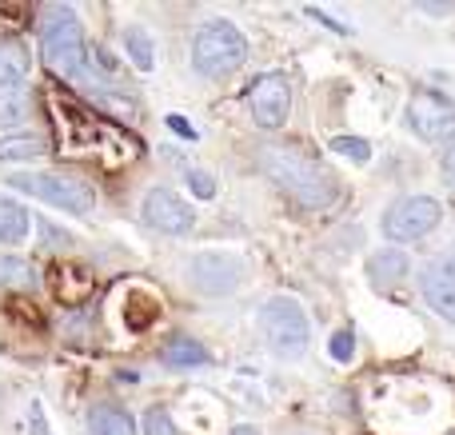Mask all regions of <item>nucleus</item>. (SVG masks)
<instances>
[{
	"label": "nucleus",
	"instance_id": "f257e3e1",
	"mask_svg": "<svg viewBox=\"0 0 455 435\" xmlns=\"http://www.w3.org/2000/svg\"><path fill=\"white\" fill-rule=\"evenodd\" d=\"M259 172L275 184L280 192H288L296 204L304 208H323L336 200V180L328 176V168L320 160H312L307 152L291 148V144H264L256 152Z\"/></svg>",
	"mask_w": 455,
	"mask_h": 435
},
{
	"label": "nucleus",
	"instance_id": "6ab92c4d",
	"mask_svg": "<svg viewBox=\"0 0 455 435\" xmlns=\"http://www.w3.org/2000/svg\"><path fill=\"white\" fill-rule=\"evenodd\" d=\"M124 52L132 56V64L136 68H144V72L156 64V56H152V40H148V32L144 28H124Z\"/></svg>",
	"mask_w": 455,
	"mask_h": 435
},
{
	"label": "nucleus",
	"instance_id": "393cba45",
	"mask_svg": "<svg viewBox=\"0 0 455 435\" xmlns=\"http://www.w3.org/2000/svg\"><path fill=\"white\" fill-rule=\"evenodd\" d=\"M304 12H307V16H312V20H320V24H323V28H328V32H339V36H352V24H344V20H331V16H328V12H323V8L307 4V8H304Z\"/></svg>",
	"mask_w": 455,
	"mask_h": 435
},
{
	"label": "nucleus",
	"instance_id": "5701e85b",
	"mask_svg": "<svg viewBox=\"0 0 455 435\" xmlns=\"http://www.w3.org/2000/svg\"><path fill=\"white\" fill-rule=\"evenodd\" d=\"M328 352H331V360H339V364H347V360L355 356V332H352V328H339V332L331 336Z\"/></svg>",
	"mask_w": 455,
	"mask_h": 435
},
{
	"label": "nucleus",
	"instance_id": "2eb2a0df",
	"mask_svg": "<svg viewBox=\"0 0 455 435\" xmlns=\"http://www.w3.org/2000/svg\"><path fill=\"white\" fill-rule=\"evenodd\" d=\"M28 208L16 204L12 196H0V244H20L28 236Z\"/></svg>",
	"mask_w": 455,
	"mask_h": 435
},
{
	"label": "nucleus",
	"instance_id": "c85d7f7f",
	"mask_svg": "<svg viewBox=\"0 0 455 435\" xmlns=\"http://www.w3.org/2000/svg\"><path fill=\"white\" fill-rule=\"evenodd\" d=\"M419 8H424V12H435V16H440V12H451L455 4H419Z\"/></svg>",
	"mask_w": 455,
	"mask_h": 435
},
{
	"label": "nucleus",
	"instance_id": "4be33fe9",
	"mask_svg": "<svg viewBox=\"0 0 455 435\" xmlns=\"http://www.w3.org/2000/svg\"><path fill=\"white\" fill-rule=\"evenodd\" d=\"M144 435H180L172 423V415L164 412V407H148L144 412Z\"/></svg>",
	"mask_w": 455,
	"mask_h": 435
},
{
	"label": "nucleus",
	"instance_id": "9d476101",
	"mask_svg": "<svg viewBox=\"0 0 455 435\" xmlns=\"http://www.w3.org/2000/svg\"><path fill=\"white\" fill-rule=\"evenodd\" d=\"M419 292H424V304L435 316L455 324V248L424 264V272H419Z\"/></svg>",
	"mask_w": 455,
	"mask_h": 435
},
{
	"label": "nucleus",
	"instance_id": "6e6552de",
	"mask_svg": "<svg viewBox=\"0 0 455 435\" xmlns=\"http://www.w3.org/2000/svg\"><path fill=\"white\" fill-rule=\"evenodd\" d=\"M243 260L235 252H200L196 260L188 264V276L196 284V292L204 296H228L240 288L243 280Z\"/></svg>",
	"mask_w": 455,
	"mask_h": 435
},
{
	"label": "nucleus",
	"instance_id": "423d86ee",
	"mask_svg": "<svg viewBox=\"0 0 455 435\" xmlns=\"http://www.w3.org/2000/svg\"><path fill=\"white\" fill-rule=\"evenodd\" d=\"M440 220H443V208L435 196H403L384 212V236L392 244H411V240L427 236Z\"/></svg>",
	"mask_w": 455,
	"mask_h": 435
},
{
	"label": "nucleus",
	"instance_id": "cd10ccee",
	"mask_svg": "<svg viewBox=\"0 0 455 435\" xmlns=\"http://www.w3.org/2000/svg\"><path fill=\"white\" fill-rule=\"evenodd\" d=\"M443 176H448V180L455 184V144H451V152H448V156H443Z\"/></svg>",
	"mask_w": 455,
	"mask_h": 435
},
{
	"label": "nucleus",
	"instance_id": "0eeeda50",
	"mask_svg": "<svg viewBox=\"0 0 455 435\" xmlns=\"http://www.w3.org/2000/svg\"><path fill=\"white\" fill-rule=\"evenodd\" d=\"M408 124L419 140L427 144H448L455 140V104L435 88H419L408 100Z\"/></svg>",
	"mask_w": 455,
	"mask_h": 435
},
{
	"label": "nucleus",
	"instance_id": "b1692460",
	"mask_svg": "<svg viewBox=\"0 0 455 435\" xmlns=\"http://www.w3.org/2000/svg\"><path fill=\"white\" fill-rule=\"evenodd\" d=\"M188 184H192V192H196L200 200H212L216 196V180L208 172H196V168H188Z\"/></svg>",
	"mask_w": 455,
	"mask_h": 435
},
{
	"label": "nucleus",
	"instance_id": "f8f14e48",
	"mask_svg": "<svg viewBox=\"0 0 455 435\" xmlns=\"http://www.w3.org/2000/svg\"><path fill=\"white\" fill-rule=\"evenodd\" d=\"M408 272H411V264L400 248H384V252H376L368 260V280H371V288H379V292L400 288L403 280H408Z\"/></svg>",
	"mask_w": 455,
	"mask_h": 435
},
{
	"label": "nucleus",
	"instance_id": "ddd939ff",
	"mask_svg": "<svg viewBox=\"0 0 455 435\" xmlns=\"http://www.w3.org/2000/svg\"><path fill=\"white\" fill-rule=\"evenodd\" d=\"M28 48H24V40H0V92H8V88H16L24 76H28Z\"/></svg>",
	"mask_w": 455,
	"mask_h": 435
},
{
	"label": "nucleus",
	"instance_id": "bb28decb",
	"mask_svg": "<svg viewBox=\"0 0 455 435\" xmlns=\"http://www.w3.org/2000/svg\"><path fill=\"white\" fill-rule=\"evenodd\" d=\"M168 128H172V132H180L184 140H196V128H192L184 116H176V112H172V116H168Z\"/></svg>",
	"mask_w": 455,
	"mask_h": 435
},
{
	"label": "nucleus",
	"instance_id": "f3484780",
	"mask_svg": "<svg viewBox=\"0 0 455 435\" xmlns=\"http://www.w3.org/2000/svg\"><path fill=\"white\" fill-rule=\"evenodd\" d=\"M44 156V140L32 132H16L0 140V164H12V160H36Z\"/></svg>",
	"mask_w": 455,
	"mask_h": 435
},
{
	"label": "nucleus",
	"instance_id": "7ed1b4c3",
	"mask_svg": "<svg viewBox=\"0 0 455 435\" xmlns=\"http://www.w3.org/2000/svg\"><path fill=\"white\" fill-rule=\"evenodd\" d=\"M259 324H264V340L272 348V356L280 360H299L307 352L312 340V324H307V312L299 308V300L291 296H272L259 312Z\"/></svg>",
	"mask_w": 455,
	"mask_h": 435
},
{
	"label": "nucleus",
	"instance_id": "20e7f679",
	"mask_svg": "<svg viewBox=\"0 0 455 435\" xmlns=\"http://www.w3.org/2000/svg\"><path fill=\"white\" fill-rule=\"evenodd\" d=\"M44 60L60 76L84 72V28L68 4H52L44 12Z\"/></svg>",
	"mask_w": 455,
	"mask_h": 435
},
{
	"label": "nucleus",
	"instance_id": "a211bd4d",
	"mask_svg": "<svg viewBox=\"0 0 455 435\" xmlns=\"http://www.w3.org/2000/svg\"><path fill=\"white\" fill-rule=\"evenodd\" d=\"M40 284V272L32 268L28 260H20V256H0V288H36Z\"/></svg>",
	"mask_w": 455,
	"mask_h": 435
},
{
	"label": "nucleus",
	"instance_id": "aec40b11",
	"mask_svg": "<svg viewBox=\"0 0 455 435\" xmlns=\"http://www.w3.org/2000/svg\"><path fill=\"white\" fill-rule=\"evenodd\" d=\"M20 120H28V96L8 88V92H0V128H12Z\"/></svg>",
	"mask_w": 455,
	"mask_h": 435
},
{
	"label": "nucleus",
	"instance_id": "a878e982",
	"mask_svg": "<svg viewBox=\"0 0 455 435\" xmlns=\"http://www.w3.org/2000/svg\"><path fill=\"white\" fill-rule=\"evenodd\" d=\"M28 431H32V435H48L44 407H40V404H32V407H28Z\"/></svg>",
	"mask_w": 455,
	"mask_h": 435
},
{
	"label": "nucleus",
	"instance_id": "4468645a",
	"mask_svg": "<svg viewBox=\"0 0 455 435\" xmlns=\"http://www.w3.org/2000/svg\"><path fill=\"white\" fill-rule=\"evenodd\" d=\"M88 435H136V423H132V415L120 412V407L96 404L92 412H88Z\"/></svg>",
	"mask_w": 455,
	"mask_h": 435
},
{
	"label": "nucleus",
	"instance_id": "f03ea898",
	"mask_svg": "<svg viewBox=\"0 0 455 435\" xmlns=\"http://www.w3.org/2000/svg\"><path fill=\"white\" fill-rule=\"evenodd\" d=\"M248 60V40L232 20H208L200 24L196 40H192V64L200 76L224 80L232 76L240 64Z\"/></svg>",
	"mask_w": 455,
	"mask_h": 435
},
{
	"label": "nucleus",
	"instance_id": "dca6fc26",
	"mask_svg": "<svg viewBox=\"0 0 455 435\" xmlns=\"http://www.w3.org/2000/svg\"><path fill=\"white\" fill-rule=\"evenodd\" d=\"M160 360H164L168 368H204L212 356H208V348L196 340H168Z\"/></svg>",
	"mask_w": 455,
	"mask_h": 435
},
{
	"label": "nucleus",
	"instance_id": "412c9836",
	"mask_svg": "<svg viewBox=\"0 0 455 435\" xmlns=\"http://www.w3.org/2000/svg\"><path fill=\"white\" fill-rule=\"evenodd\" d=\"M331 152L355 160V164H368V160H371V144L360 140V136H331Z\"/></svg>",
	"mask_w": 455,
	"mask_h": 435
},
{
	"label": "nucleus",
	"instance_id": "9b49d317",
	"mask_svg": "<svg viewBox=\"0 0 455 435\" xmlns=\"http://www.w3.org/2000/svg\"><path fill=\"white\" fill-rule=\"evenodd\" d=\"M248 104H251V116H256L259 128H280L291 112V88L280 72H264V76L251 84L248 92Z\"/></svg>",
	"mask_w": 455,
	"mask_h": 435
},
{
	"label": "nucleus",
	"instance_id": "c756f323",
	"mask_svg": "<svg viewBox=\"0 0 455 435\" xmlns=\"http://www.w3.org/2000/svg\"><path fill=\"white\" fill-rule=\"evenodd\" d=\"M232 435H259V428H251V423H240V428H232Z\"/></svg>",
	"mask_w": 455,
	"mask_h": 435
},
{
	"label": "nucleus",
	"instance_id": "1a4fd4ad",
	"mask_svg": "<svg viewBox=\"0 0 455 435\" xmlns=\"http://www.w3.org/2000/svg\"><path fill=\"white\" fill-rule=\"evenodd\" d=\"M140 216L164 236H188L196 228V208L176 196L172 188H152L140 204Z\"/></svg>",
	"mask_w": 455,
	"mask_h": 435
},
{
	"label": "nucleus",
	"instance_id": "39448f33",
	"mask_svg": "<svg viewBox=\"0 0 455 435\" xmlns=\"http://www.w3.org/2000/svg\"><path fill=\"white\" fill-rule=\"evenodd\" d=\"M8 184H12L16 192H24V196H36V200H44V204L76 212V216L92 212V204H96L92 188H88L84 180H72V176H60V172H16Z\"/></svg>",
	"mask_w": 455,
	"mask_h": 435
}]
</instances>
